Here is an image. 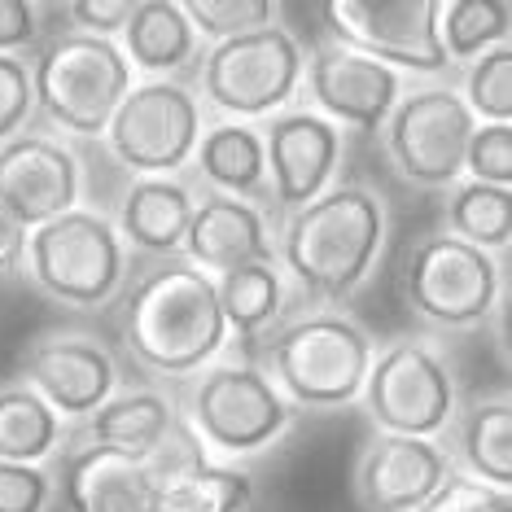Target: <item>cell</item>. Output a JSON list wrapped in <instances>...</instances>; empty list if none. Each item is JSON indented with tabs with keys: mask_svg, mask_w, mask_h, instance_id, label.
<instances>
[{
	"mask_svg": "<svg viewBox=\"0 0 512 512\" xmlns=\"http://www.w3.org/2000/svg\"><path fill=\"white\" fill-rule=\"evenodd\" d=\"M381 241V197L364 184H337L289 215L281 232V263L311 302H346L372 276Z\"/></svg>",
	"mask_w": 512,
	"mask_h": 512,
	"instance_id": "obj_1",
	"label": "cell"
},
{
	"mask_svg": "<svg viewBox=\"0 0 512 512\" xmlns=\"http://www.w3.org/2000/svg\"><path fill=\"white\" fill-rule=\"evenodd\" d=\"M123 342L162 377L206 368V359H215L228 342L215 276L180 259L154 267L123 307Z\"/></svg>",
	"mask_w": 512,
	"mask_h": 512,
	"instance_id": "obj_2",
	"label": "cell"
},
{
	"mask_svg": "<svg viewBox=\"0 0 512 512\" xmlns=\"http://www.w3.org/2000/svg\"><path fill=\"white\" fill-rule=\"evenodd\" d=\"M272 386L285 394L289 407L329 412L364 394V377L372 368V337L351 316L311 311L289 320L267 346Z\"/></svg>",
	"mask_w": 512,
	"mask_h": 512,
	"instance_id": "obj_3",
	"label": "cell"
},
{
	"mask_svg": "<svg viewBox=\"0 0 512 512\" xmlns=\"http://www.w3.org/2000/svg\"><path fill=\"white\" fill-rule=\"evenodd\" d=\"M127 92H132V66L123 49L88 31H62L31 62L36 110L71 136H106Z\"/></svg>",
	"mask_w": 512,
	"mask_h": 512,
	"instance_id": "obj_4",
	"label": "cell"
},
{
	"mask_svg": "<svg viewBox=\"0 0 512 512\" xmlns=\"http://www.w3.org/2000/svg\"><path fill=\"white\" fill-rule=\"evenodd\" d=\"M27 263L31 281L66 307H101L119 294L127 254L114 224L92 211H66L49 224L27 232Z\"/></svg>",
	"mask_w": 512,
	"mask_h": 512,
	"instance_id": "obj_5",
	"label": "cell"
},
{
	"mask_svg": "<svg viewBox=\"0 0 512 512\" xmlns=\"http://www.w3.org/2000/svg\"><path fill=\"white\" fill-rule=\"evenodd\" d=\"M294 421V407L272 377L250 364H219L206 368L189 390V416L184 425L202 447H215L224 456H254L267 451Z\"/></svg>",
	"mask_w": 512,
	"mask_h": 512,
	"instance_id": "obj_6",
	"label": "cell"
},
{
	"mask_svg": "<svg viewBox=\"0 0 512 512\" xmlns=\"http://www.w3.org/2000/svg\"><path fill=\"white\" fill-rule=\"evenodd\" d=\"M364 403L381 434L434 442L456 416V386L447 364L416 337H399L372 355L364 377Z\"/></svg>",
	"mask_w": 512,
	"mask_h": 512,
	"instance_id": "obj_7",
	"label": "cell"
},
{
	"mask_svg": "<svg viewBox=\"0 0 512 512\" xmlns=\"http://www.w3.org/2000/svg\"><path fill=\"white\" fill-rule=\"evenodd\" d=\"M403 289L412 311L442 329H473L495 311L504 276L495 254L464 246L451 232H434L407 254Z\"/></svg>",
	"mask_w": 512,
	"mask_h": 512,
	"instance_id": "obj_8",
	"label": "cell"
},
{
	"mask_svg": "<svg viewBox=\"0 0 512 512\" xmlns=\"http://www.w3.org/2000/svg\"><path fill=\"white\" fill-rule=\"evenodd\" d=\"M302 62L307 57H302L298 40L272 22L263 31L215 44L202 62V92L215 110L237 114V119H259L294 97Z\"/></svg>",
	"mask_w": 512,
	"mask_h": 512,
	"instance_id": "obj_9",
	"label": "cell"
},
{
	"mask_svg": "<svg viewBox=\"0 0 512 512\" xmlns=\"http://www.w3.org/2000/svg\"><path fill=\"white\" fill-rule=\"evenodd\" d=\"M106 141L136 176H176L202 141V106L184 84L154 79L119 101Z\"/></svg>",
	"mask_w": 512,
	"mask_h": 512,
	"instance_id": "obj_10",
	"label": "cell"
},
{
	"mask_svg": "<svg viewBox=\"0 0 512 512\" xmlns=\"http://www.w3.org/2000/svg\"><path fill=\"white\" fill-rule=\"evenodd\" d=\"M473 127L477 119L456 88H421L412 97H399L381 132H386V154L403 180L421 189H451L464 171Z\"/></svg>",
	"mask_w": 512,
	"mask_h": 512,
	"instance_id": "obj_11",
	"label": "cell"
},
{
	"mask_svg": "<svg viewBox=\"0 0 512 512\" xmlns=\"http://www.w3.org/2000/svg\"><path fill=\"white\" fill-rule=\"evenodd\" d=\"M324 22L342 49H355L381 66L416 75H442L447 53L438 40V0H333Z\"/></svg>",
	"mask_w": 512,
	"mask_h": 512,
	"instance_id": "obj_12",
	"label": "cell"
},
{
	"mask_svg": "<svg viewBox=\"0 0 512 512\" xmlns=\"http://www.w3.org/2000/svg\"><path fill=\"white\" fill-rule=\"evenodd\" d=\"M22 386L36 390L57 416H92L119 386V368L97 337L57 333L22 359Z\"/></svg>",
	"mask_w": 512,
	"mask_h": 512,
	"instance_id": "obj_13",
	"label": "cell"
},
{
	"mask_svg": "<svg viewBox=\"0 0 512 512\" xmlns=\"http://www.w3.org/2000/svg\"><path fill=\"white\" fill-rule=\"evenodd\" d=\"M302 66H307L311 97L329 114L333 127L346 123V127H359V132H381L403 97L399 71L372 62V57L355 53V49H342V44H324V49H316V57Z\"/></svg>",
	"mask_w": 512,
	"mask_h": 512,
	"instance_id": "obj_14",
	"label": "cell"
},
{
	"mask_svg": "<svg viewBox=\"0 0 512 512\" xmlns=\"http://www.w3.org/2000/svg\"><path fill=\"white\" fill-rule=\"evenodd\" d=\"M451 477V456L438 442L381 434L355 469V499L364 512H421Z\"/></svg>",
	"mask_w": 512,
	"mask_h": 512,
	"instance_id": "obj_15",
	"label": "cell"
},
{
	"mask_svg": "<svg viewBox=\"0 0 512 512\" xmlns=\"http://www.w3.org/2000/svg\"><path fill=\"white\" fill-rule=\"evenodd\" d=\"M75 202L79 162L66 145L49 136H14L0 145V206H9L27 232L75 211Z\"/></svg>",
	"mask_w": 512,
	"mask_h": 512,
	"instance_id": "obj_16",
	"label": "cell"
},
{
	"mask_svg": "<svg viewBox=\"0 0 512 512\" xmlns=\"http://www.w3.org/2000/svg\"><path fill=\"white\" fill-rule=\"evenodd\" d=\"M337 158H342V132L311 110L281 114L263 136L267 180L285 211H302L320 193H329Z\"/></svg>",
	"mask_w": 512,
	"mask_h": 512,
	"instance_id": "obj_17",
	"label": "cell"
},
{
	"mask_svg": "<svg viewBox=\"0 0 512 512\" xmlns=\"http://www.w3.org/2000/svg\"><path fill=\"white\" fill-rule=\"evenodd\" d=\"M180 250L206 276H224L250 263H276V246L267 241L263 215L250 202L224 193H211L206 202H197Z\"/></svg>",
	"mask_w": 512,
	"mask_h": 512,
	"instance_id": "obj_18",
	"label": "cell"
},
{
	"mask_svg": "<svg viewBox=\"0 0 512 512\" xmlns=\"http://www.w3.org/2000/svg\"><path fill=\"white\" fill-rule=\"evenodd\" d=\"M62 495L71 512H149L154 473L145 460L110 447H79L62 464Z\"/></svg>",
	"mask_w": 512,
	"mask_h": 512,
	"instance_id": "obj_19",
	"label": "cell"
},
{
	"mask_svg": "<svg viewBox=\"0 0 512 512\" xmlns=\"http://www.w3.org/2000/svg\"><path fill=\"white\" fill-rule=\"evenodd\" d=\"M197 211L189 184L176 176H136L119 202V241L145 254H176Z\"/></svg>",
	"mask_w": 512,
	"mask_h": 512,
	"instance_id": "obj_20",
	"label": "cell"
},
{
	"mask_svg": "<svg viewBox=\"0 0 512 512\" xmlns=\"http://www.w3.org/2000/svg\"><path fill=\"white\" fill-rule=\"evenodd\" d=\"M180 421L184 416L158 390H127V394H110L88 416V438L97 447L123 451V456H136L149 464L171 442Z\"/></svg>",
	"mask_w": 512,
	"mask_h": 512,
	"instance_id": "obj_21",
	"label": "cell"
},
{
	"mask_svg": "<svg viewBox=\"0 0 512 512\" xmlns=\"http://www.w3.org/2000/svg\"><path fill=\"white\" fill-rule=\"evenodd\" d=\"M197 53V31L189 27L176 0H136L132 18L123 22V57L127 66L149 75L180 71Z\"/></svg>",
	"mask_w": 512,
	"mask_h": 512,
	"instance_id": "obj_22",
	"label": "cell"
},
{
	"mask_svg": "<svg viewBox=\"0 0 512 512\" xmlns=\"http://www.w3.org/2000/svg\"><path fill=\"white\" fill-rule=\"evenodd\" d=\"M197 167L224 197H254L263 193L267 162H263V136L246 123H219L197 141Z\"/></svg>",
	"mask_w": 512,
	"mask_h": 512,
	"instance_id": "obj_23",
	"label": "cell"
},
{
	"mask_svg": "<svg viewBox=\"0 0 512 512\" xmlns=\"http://www.w3.org/2000/svg\"><path fill=\"white\" fill-rule=\"evenodd\" d=\"M460 460L477 482L508 491L512 482V407L508 399H477L456 425Z\"/></svg>",
	"mask_w": 512,
	"mask_h": 512,
	"instance_id": "obj_24",
	"label": "cell"
},
{
	"mask_svg": "<svg viewBox=\"0 0 512 512\" xmlns=\"http://www.w3.org/2000/svg\"><path fill=\"white\" fill-rule=\"evenodd\" d=\"M62 442V416L27 386L0 390V460L40 464Z\"/></svg>",
	"mask_w": 512,
	"mask_h": 512,
	"instance_id": "obj_25",
	"label": "cell"
},
{
	"mask_svg": "<svg viewBox=\"0 0 512 512\" xmlns=\"http://www.w3.org/2000/svg\"><path fill=\"white\" fill-rule=\"evenodd\" d=\"M215 294H219V311H224L228 333L250 342V337H259L267 324L281 316V302H285L281 267L250 263V267H237V272H224L215 281Z\"/></svg>",
	"mask_w": 512,
	"mask_h": 512,
	"instance_id": "obj_26",
	"label": "cell"
},
{
	"mask_svg": "<svg viewBox=\"0 0 512 512\" xmlns=\"http://www.w3.org/2000/svg\"><path fill=\"white\" fill-rule=\"evenodd\" d=\"M254 499V482L224 464H193L154 491L149 512H246Z\"/></svg>",
	"mask_w": 512,
	"mask_h": 512,
	"instance_id": "obj_27",
	"label": "cell"
},
{
	"mask_svg": "<svg viewBox=\"0 0 512 512\" xmlns=\"http://www.w3.org/2000/svg\"><path fill=\"white\" fill-rule=\"evenodd\" d=\"M508 27L512 9L504 0H438V40L451 66L508 44Z\"/></svg>",
	"mask_w": 512,
	"mask_h": 512,
	"instance_id": "obj_28",
	"label": "cell"
},
{
	"mask_svg": "<svg viewBox=\"0 0 512 512\" xmlns=\"http://www.w3.org/2000/svg\"><path fill=\"white\" fill-rule=\"evenodd\" d=\"M451 237H460L473 250H508L512 241V189H491V184H456L447 202Z\"/></svg>",
	"mask_w": 512,
	"mask_h": 512,
	"instance_id": "obj_29",
	"label": "cell"
},
{
	"mask_svg": "<svg viewBox=\"0 0 512 512\" xmlns=\"http://www.w3.org/2000/svg\"><path fill=\"white\" fill-rule=\"evenodd\" d=\"M180 9L197 36L215 44L250 36V31H263L276 22V5H267V0H184Z\"/></svg>",
	"mask_w": 512,
	"mask_h": 512,
	"instance_id": "obj_30",
	"label": "cell"
},
{
	"mask_svg": "<svg viewBox=\"0 0 512 512\" xmlns=\"http://www.w3.org/2000/svg\"><path fill=\"white\" fill-rule=\"evenodd\" d=\"M464 106L482 123H512V49L508 44H499V49L482 53L473 62L469 84H464Z\"/></svg>",
	"mask_w": 512,
	"mask_h": 512,
	"instance_id": "obj_31",
	"label": "cell"
},
{
	"mask_svg": "<svg viewBox=\"0 0 512 512\" xmlns=\"http://www.w3.org/2000/svg\"><path fill=\"white\" fill-rule=\"evenodd\" d=\"M464 171L473 184L508 189L512 184V123H477L464 149Z\"/></svg>",
	"mask_w": 512,
	"mask_h": 512,
	"instance_id": "obj_32",
	"label": "cell"
},
{
	"mask_svg": "<svg viewBox=\"0 0 512 512\" xmlns=\"http://www.w3.org/2000/svg\"><path fill=\"white\" fill-rule=\"evenodd\" d=\"M36 97H31V66L22 57H0V145L27 127Z\"/></svg>",
	"mask_w": 512,
	"mask_h": 512,
	"instance_id": "obj_33",
	"label": "cell"
},
{
	"mask_svg": "<svg viewBox=\"0 0 512 512\" xmlns=\"http://www.w3.org/2000/svg\"><path fill=\"white\" fill-rule=\"evenodd\" d=\"M421 512H512V499L508 491H495V486L451 469V477L438 486Z\"/></svg>",
	"mask_w": 512,
	"mask_h": 512,
	"instance_id": "obj_34",
	"label": "cell"
},
{
	"mask_svg": "<svg viewBox=\"0 0 512 512\" xmlns=\"http://www.w3.org/2000/svg\"><path fill=\"white\" fill-rule=\"evenodd\" d=\"M53 495V477L40 464L0 460V512H44Z\"/></svg>",
	"mask_w": 512,
	"mask_h": 512,
	"instance_id": "obj_35",
	"label": "cell"
},
{
	"mask_svg": "<svg viewBox=\"0 0 512 512\" xmlns=\"http://www.w3.org/2000/svg\"><path fill=\"white\" fill-rule=\"evenodd\" d=\"M132 5L136 0H75V5H66V14L79 22V31L110 40L114 31H123V22L132 18Z\"/></svg>",
	"mask_w": 512,
	"mask_h": 512,
	"instance_id": "obj_36",
	"label": "cell"
},
{
	"mask_svg": "<svg viewBox=\"0 0 512 512\" xmlns=\"http://www.w3.org/2000/svg\"><path fill=\"white\" fill-rule=\"evenodd\" d=\"M40 36V9L27 0H0V57H18Z\"/></svg>",
	"mask_w": 512,
	"mask_h": 512,
	"instance_id": "obj_37",
	"label": "cell"
},
{
	"mask_svg": "<svg viewBox=\"0 0 512 512\" xmlns=\"http://www.w3.org/2000/svg\"><path fill=\"white\" fill-rule=\"evenodd\" d=\"M22 254H27V224L9 206H0V276L14 272Z\"/></svg>",
	"mask_w": 512,
	"mask_h": 512,
	"instance_id": "obj_38",
	"label": "cell"
}]
</instances>
